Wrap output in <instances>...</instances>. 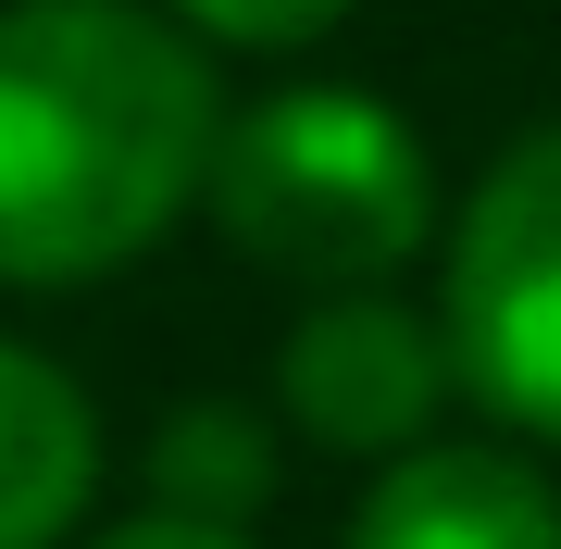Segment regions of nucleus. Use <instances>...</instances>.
<instances>
[{"mask_svg": "<svg viewBox=\"0 0 561 549\" xmlns=\"http://www.w3.org/2000/svg\"><path fill=\"white\" fill-rule=\"evenodd\" d=\"M150 512H187V525H250L262 512V488H275V437L250 425V412H225V400H201V412H175V425L150 437Z\"/></svg>", "mask_w": 561, "mask_h": 549, "instance_id": "0eeeda50", "label": "nucleus"}, {"mask_svg": "<svg viewBox=\"0 0 561 549\" xmlns=\"http://www.w3.org/2000/svg\"><path fill=\"white\" fill-rule=\"evenodd\" d=\"M213 62L138 0H0V287H88L213 187Z\"/></svg>", "mask_w": 561, "mask_h": 549, "instance_id": "f257e3e1", "label": "nucleus"}, {"mask_svg": "<svg viewBox=\"0 0 561 549\" xmlns=\"http://www.w3.org/2000/svg\"><path fill=\"white\" fill-rule=\"evenodd\" d=\"M461 387L449 363V325L400 312L387 287H337V300L300 312V338L275 350V400L312 449H350V462H400L424 449L437 400Z\"/></svg>", "mask_w": 561, "mask_h": 549, "instance_id": "20e7f679", "label": "nucleus"}, {"mask_svg": "<svg viewBox=\"0 0 561 549\" xmlns=\"http://www.w3.org/2000/svg\"><path fill=\"white\" fill-rule=\"evenodd\" d=\"M350 549H561V500L512 449H400L350 512Z\"/></svg>", "mask_w": 561, "mask_h": 549, "instance_id": "39448f33", "label": "nucleus"}, {"mask_svg": "<svg viewBox=\"0 0 561 549\" xmlns=\"http://www.w3.org/2000/svg\"><path fill=\"white\" fill-rule=\"evenodd\" d=\"M449 363L500 425L561 437V125L512 138L449 225Z\"/></svg>", "mask_w": 561, "mask_h": 549, "instance_id": "7ed1b4c3", "label": "nucleus"}, {"mask_svg": "<svg viewBox=\"0 0 561 549\" xmlns=\"http://www.w3.org/2000/svg\"><path fill=\"white\" fill-rule=\"evenodd\" d=\"M213 225L287 287H387L437 225L424 138L362 88H275L213 138Z\"/></svg>", "mask_w": 561, "mask_h": 549, "instance_id": "f03ea898", "label": "nucleus"}, {"mask_svg": "<svg viewBox=\"0 0 561 549\" xmlns=\"http://www.w3.org/2000/svg\"><path fill=\"white\" fill-rule=\"evenodd\" d=\"M337 13H350V0H175L187 38H225V50H300Z\"/></svg>", "mask_w": 561, "mask_h": 549, "instance_id": "6e6552de", "label": "nucleus"}, {"mask_svg": "<svg viewBox=\"0 0 561 549\" xmlns=\"http://www.w3.org/2000/svg\"><path fill=\"white\" fill-rule=\"evenodd\" d=\"M101 488V412L50 350L0 338V549H62Z\"/></svg>", "mask_w": 561, "mask_h": 549, "instance_id": "423d86ee", "label": "nucleus"}, {"mask_svg": "<svg viewBox=\"0 0 561 549\" xmlns=\"http://www.w3.org/2000/svg\"><path fill=\"white\" fill-rule=\"evenodd\" d=\"M88 549H250L238 525H187V512H138V525H101Z\"/></svg>", "mask_w": 561, "mask_h": 549, "instance_id": "1a4fd4ad", "label": "nucleus"}]
</instances>
